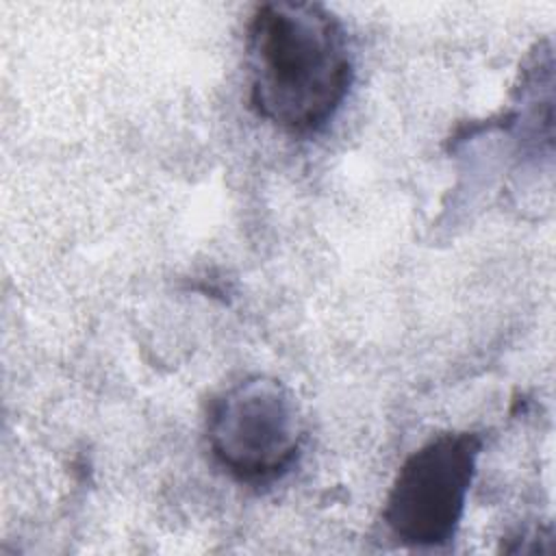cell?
Listing matches in <instances>:
<instances>
[{"label":"cell","instance_id":"obj_1","mask_svg":"<svg viewBox=\"0 0 556 556\" xmlns=\"http://www.w3.org/2000/svg\"><path fill=\"white\" fill-rule=\"evenodd\" d=\"M245 65L252 109L289 135L321 130L354 78L345 28L317 2L258 4L248 24Z\"/></svg>","mask_w":556,"mask_h":556},{"label":"cell","instance_id":"obj_3","mask_svg":"<svg viewBox=\"0 0 556 556\" xmlns=\"http://www.w3.org/2000/svg\"><path fill=\"white\" fill-rule=\"evenodd\" d=\"M480 450L478 432L454 430L432 437L402 463L382 510L400 543L437 547L456 534Z\"/></svg>","mask_w":556,"mask_h":556},{"label":"cell","instance_id":"obj_2","mask_svg":"<svg viewBox=\"0 0 556 556\" xmlns=\"http://www.w3.org/2000/svg\"><path fill=\"white\" fill-rule=\"evenodd\" d=\"M208 447L239 482L265 484L291 469L304 421L293 393L271 376H245L224 389L208 408Z\"/></svg>","mask_w":556,"mask_h":556}]
</instances>
